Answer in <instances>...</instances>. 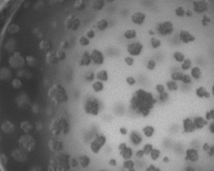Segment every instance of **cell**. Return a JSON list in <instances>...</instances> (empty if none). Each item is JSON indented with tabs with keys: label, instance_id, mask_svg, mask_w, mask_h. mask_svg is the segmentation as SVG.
Listing matches in <instances>:
<instances>
[{
	"label": "cell",
	"instance_id": "obj_1",
	"mask_svg": "<svg viewBox=\"0 0 214 171\" xmlns=\"http://www.w3.org/2000/svg\"><path fill=\"white\" fill-rule=\"evenodd\" d=\"M156 31L161 36H169L173 32V25H172L171 22H167L166 20V22L158 24Z\"/></svg>",
	"mask_w": 214,
	"mask_h": 171
},
{
	"label": "cell",
	"instance_id": "obj_2",
	"mask_svg": "<svg viewBox=\"0 0 214 171\" xmlns=\"http://www.w3.org/2000/svg\"><path fill=\"white\" fill-rule=\"evenodd\" d=\"M193 7H194L195 12L203 14V12L207 11L209 8V2H208V0H195L193 2Z\"/></svg>",
	"mask_w": 214,
	"mask_h": 171
},
{
	"label": "cell",
	"instance_id": "obj_3",
	"mask_svg": "<svg viewBox=\"0 0 214 171\" xmlns=\"http://www.w3.org/2000/svg\"><path fill=\"white\" fill-rule=\"evenodd\" d=\"M182 130L184 133L185 134H193L194 131L197 130V128L195 125V122H194V119L192 118H185L182 120Z\"/></svg>",
	"mask_w": 214,
	"mask_h": 171
},
{
	"label": "cell",
	"instance_id": "obj_4",
	"mask_svg": "<svg viewBox=\"0 0 214 171\" xmlns=\"http://www.w3.org/2000/svg\"><path fill=\"white\" fill-rule=\"evenodd\" d=\"M128 53L130 54L131 56H139L143 50V45L139 42H134V43H131L128 44Z\"/></svg>",
	"mask_w": 214,
	"mask_h": 171
},
{
	"label": "cell",
	"instance_id": "obj_5",
	"mask_svg": "<svg viewBox=\"0 0 214 171\" xmlns=\"http://www.w3.org/2000/svg\"><path fill=\"white\" fill-rule=\"evenodd\" d=\"M90 56H91V60L94 62L95 64H97V65H101V64L104 63L105 57H104V54H103L101 51L97 50V49H94L91 52V54H90Z\"/></svg>",
	"mask_w": 214,
	"mask_h": 171
},
{
	"label": "cell",
	"instance_id": "obj_6",
	"mask_svg": "<svg viewBox=\"0 0 214 171\" xmlns=\"http://www.w3.org/2000/svg\"><path fill=\"white\" fill-rule=\"evenodd\" d=\"M80 25H81V22L78 17L74 16V15H71L69 17H68L65 20V26L68 28H71L73 31H76L77 28H79Z\"/></svg>",
	"mask_w": 214,
	"mask_h": 171
},
{
	"label": "cell",
	"instance_id": "obj_7",
	"mask_svg": "<svg viewBox=\"0 0 214 171\" xmlns=\"http://www.w3.org/2000/svg\"><path fill=\"white\" fill-rule=\"evenodd\" d=\"M179 40L185 44H189V43L194 42L196 40V37L192 33L188 32V31H185V30H182L179 32Z\"/></svg>",
	"mask_w": 214,
	"mask_h": 171
},
{
	"label": "cell",
	"instance_id": "obj_8",
	"mask_svg": "<svg viewBox=\"0 0 214 171\" xmlns=\"http://www.w3.org/2000/svg\"><path fill=\"white\" fill-rule=\"evenodd\" d=\"M199 152L196 149H193V148H190L185 151V160L191 162H197L199 160Z\"/></svg>",
	"mask_w": 214,
	"mask_h": 171
},
{
	"label": "cell",
	"instance_id": "obj_9",
	"mask_svg": "<svg viewBox=\"0 0 214 171\" xmlns=\"http://www.w3.org/2000/svg\"><path fill=\"white\" fill-rule=\"evenodd\" d=\"M146 20V14L144 12L138 11L131 15V22L136 25H142Z\"/></svg>",
	"mask_w": 214,
	"mask_h": 171
},
{
	"label": "cell",
	"instance_id": "obj_10",
	"mask_svg": "<svg viewBox=\"0 0 214 171\" xmlns=\"http://www.w3.org/2000/svg\"><path fill=\"white\" fill-rule=\"evenodd\" d=\"M194 122L197 129H203L207 125L208 120L205 117H202V116H197V117L194 118Z\"/></svg>",
	"mask_w": 214,
	"mask_h": 171
},
{
	"label": "cell",
	"instance_id": "obj_11",
	"mask_svg": "<svg viewBox=\"0 0 214 171\" xmlns=\"http://www.w3.org/2000/svg\"><path fill=\"white\" fill-rule=\"evenodd\" d=\"M196 95H197V97L201 98V99H208L211 94L204 87H199L196 89Z\"/></svg>",
	"mask_w": 214,
	"mask_h": 171
},
{
	"label": "cell",
	"instance_id": "obj_12",
	"mask_svg": "<svg viewBox=\"0 0 214 171\" xmlns=\"http://www.w3.org/2000/svg\"><path fill=\"white\" fill-rule=\"evenodd\" d=\"M94 77L95 79H97L98 81H101V82H107L108 81V72L106 70H104V69H102V70H99L97 72L96 74H94Z\"/></svg>",
	"mask_w": 214,
	"mask_h": 171
},
{
	"label": "cell",
	"instance_id": "obj_13",
	"mask_svg": "<svg viewBox=\"0 0 214 171\" xmlns=\"http://www.w3.org/2000/svg\"><path fill=\"white\" fill-rule=\"evenodd\" d=\"M105 0H91V7L95 10H100L103 8Z\"/></svg>",
	"mask_w": 214,
	"mask_h": 171
},
{
	"label": "cell",
	"instance_id": "obj_14",
	"mask_svg": "<svg viewBox=\"0 0 214 171\" xmlns=\"http://www.w3.org/2000/svg\"><path fill=\"white\" fill-rule=\"evenodd\" d=\"M191 76L194 77L196 80H199L201 76H202V70H201L200 67L194 66L191 68Z\"/></svg>",
	"mask_w": 214,
	"mask_h": 171
},
{
	"label": "cell",
	"instance_id": "obj_15",
	"mask_svg": "<svg viewBox=\"0 0 214 171\" xmlns=\"http://www.w3.org/2000/svg\"><path fill=\"white\" fill-rule=\"evenodd\" d=\"M166 87H167V89H168L169 91H171V92H174V91H176L177 89H179V86H177L176 82L172 81V80L166 82Z\"/></svg>",
	"mask_w": 214,
	"mask_h": 171
},
{
	"label": "cell",
	"instance_id": "obj_16",
	"mask_svg": "<svg viewBox=\"0 0 214 171\" xmlns=\"http://www.w3.org/2000/svg\"><path fill=\"white\" fill-rule=\"evenodd\" d=\"M137 36V32L134 28H128L125 32V37L128 39V40H131V39H134Z\"/></svg>",
	"mask_w": 214,
	"mask_h": 171
},
{
	"label": "cell",
	"instance_id": "obj_17",
	"mask_svg": "<svg viewBox=\"0 0 214 171\" xmlns=\"http://www.w3.org/2000/svg\"><path fill=\"white\" fill-rule=\"evenodd\" d=\"M182 76H184V74H182V72H179V71H174L171 74V80L172 81H175V82L182 81Z\"/></svg>",
	"mask_w": 214,
	"mask_h": 171
},
{
	"label": "cell",
	"instance_id": "obj_18",
	"mask_svg": "<svg viewBox=\"0 0 214 171\" xmlns=\"http://www.w3.org/2000/svg\"><path fill=\"white\" fill-rule=\"evenodd\" d=\"M173 58L177 62H182L185 59V54L182 52H180V51H176V52L173 53Z\"/></svg>",
	"mask_w": 214,
	"mask_h": 171
},
{
	"label": "cell",
	"instance_id": "obj_19",
	"mask_svg": "<svg viewBox=\"0 0 214 171\" xmlns=\"http://www.w3.org/2000/svg\"><path fill=\"white\" fill-rule=\"evenodd\" d=\"M107 26H108V22L106 20H98V22H97V25H96V27L98 30H105V28H107Z\"/></svg>",
	"mask_w": 214,
	"mask_h": 171
},
{
	"label": "cell",
	"instance_id": "obj_20",
	"mask_svg": "<svg viewBox=\"0 0 214 171\" xmlns=\"http://www.w3.org/2000/svg\"><path fill=\"white\" fill-rule=\"evenodd\" d=\"M192 60L191 59H188L185 58L184 61L182 62V68L185 69V70H188V69H190L191 67H192Z\"/></svg>",
	"mask_w": 214,
	"mask_h": 171
},
{
	"label": "cell",
	"instance_id": "obj_21",
	"mask_svg": "<svg viewBox=\"0 0 214 171\" xmlns=\"http://www.w3.org/2000/svg\"><path fill=\"white\" fill-rule=\"evenodd\" d=\"M151 45L154 49L159 48L161 46V40L158 38H155V37L151 38Z\"/></svg>",
	"mask_w": 214,
	"mask_h": 171
},
{
	"label": "cell",
	"instance_id": "obj_22",
	"mask_svg": "<svg viewBox=\"0 0 214 171\" xmlns=\"http://www.w3.org/2000/svg\"><path fill=\"white\" fill-rule=\"evenodd\" d=\"M211 16L208 14H204V16H203V19H202V25L204 26V27H207V26H209L210 25V22H211Z\"/></svg>",
	"mask_w": 214,
	"mask_h": 171
},
{
	"label": "cell",
	"instance_id": "obj_23",
	"mask_svg": "<svg viewBox=\"0 0 214 171\" xmlns=\"http://www.w3.org/2000/svg\"><path fill=\"white\" fill-rule=\"evenodd\" d=\"M174 12H175V14H176L177 16H179V17L185 16V9L182 6L176 7V8H175V10H174Z\"/></svg>",
	"mask_w": 214,
	"mask_h": 171
},
{
	"label": "cell",
	"instance_id": "obj_24",
	"mask_svg": "<svg viewBox=\"0 0 214 171\" xmlns=\"http://www.w3.org/2000/svg\"><path fill=\"white\" fill-rule=\"evenodd\" d=\"M79 43H80V45H82V46H88L90 43V40L87 36H82L79 40Z\"/></svg>",
	"mask_w": 214,
	"mask_h": 171
},
{
	"label": "cell",
	"instance_id": "obj_25",
	"mask_svg": "<svg viewBox=\"0 0 214 171\" xmlns=\"http://www.w3.org/2000/svg\"><path fill=\"white\" fill-rule=\"evenodd\" d=\"M205 118L207 119L208 121L209 120H214V109H211L209 111L205 113Z\"/></svg>",
	"mask_w": 214,
	"mask_h": 171
},
{
	"label": "cell",
	"instance_id": "obj_26",
	"mask_svg": "<svg viewBox=\"0 0 214 171\" xmlns=\"http://www.w3.org/2000/svg\"><path fill=\"white\" fill-rule=\"evenodd\" d=\"M182 82H184V84H191V82H192V77H191L190 74H184Z\"/></svg>",
	"mask_w": 214,
	"mask_h": 171
},
{
	"label": "cell",
	"instance_id": "obj_27",
	"mask_svg": "<svg viewBox=\"0 0 214 171\" xmlns=\"http://www.w3.org/2000/svg\"><path fill=\"white\" fill-rule=\"evenodd\" d=\"M158 100L161 101V102H165L166 100H168V95H167L165 92L161 93V94H159L158 96Z\"/></svg>",
	"mask_w": 214,
	"mask_h": 171
},
{
	"label": "cell",
	"instance_id": "obj_28",
	"mask_svg": "<svg viewBox=\"0 0 214 171\" xmlns=\"http://www.w3.org/2000/svg\"><path fill=\"white\" fill-rule=\"evenodd\" d=\"M155 66H156L155 61L152 60V59L147 62V68H148V69H154V68H155Z\"/></svg>",
	"mask_w": 214,
	"mask_h": 171
},
{
	"label": "cell",
	"instance_id": "obj_29",
	"mask_svg": "<svg viewBox=\"0 0 214 171\" xmlns=\"http://www.w3.org/2000/svg\"><path fill=\"white\" fill-rule=\"evenodd\" d=\"M127 82L130 86H134L136 84V79L133 76H128V77H127Z\"/></svg>",
	"mask_w": 214,
	"mask_h": 171
},
{
	"label": "cell",
	"instance_id": "obj_30",
	"mask_svg": "<svg viewBox=\"0 0 214 171\" xmlns=\"http://www.w3.org/2000/svg\"><path fill=\"white\" fill-rule=\"evenodd\" d=\"M156 91L159 93V94H161V93H163L164 91H165V88H164L163 85H157L156 86Z\"/></svg>",
	"mask_w": 214,
	"mask_h": 171
},
{
	"label": "cell",
	"instance_id": "obj_31",
	"mask_svg": "<svg viewBox=\"0 0 214 171\" xmlns=\"http://www.w3.org/2000/svg\"><path fill=\"white\" fill-rule=\"evenodd\" d=\"M209 130H210V133L211 134H214V122H212L210 124V126H209Z\"/></svg>",
	"mask_w": 214,
	"mask_h": 171
},
{
	"label": "cell",
	"instance_id": "obj_32",
	"mask_svg": "<svg viewBox=\"0 0 214 171\" xmlns=\"http://www.w3.org/2000/svg\"><path fill=\"white\" fill-rule=\"evenodd\" d=\"M209 155H210V156H214V146L211 147V149H210V151H209Z\"/></svg>",
	"mask_w": 214,
	"mask_h": 171
},
{
	"label": "cell",
	"instance_id": "obj_33",
	"mask_svg": "<svg viewBox=\"0 0 214 171\" xmlns=\"http://www.w3.org/2000/svg\"><path fill=\"white\" fill-rule=\"evenodd\" d=\"M185 14L188 15V16H192L193 14H192V11L191 10H188V11H185Z\"/></svg>",
	"mask_w": 214,
	"mask_h": 171
},
{
	"label": "cell",
	"instance_id": "obj_34",
	"mask_svg": "<svg viewBox=\"0 0 214 171\" xmlns=\"http://www.w3.org/2000/svg\"><path fill=\"white\" fill-rule=\"evenodd\" d=\"M212 94L214 95V85L212 86Z\"/></svg>",
	"mask_w": 214,
	"mask_h": 171
},
{
	"label": "cell",
	"instance_id": "obj_35",
	"mask_svg": "<svg viewBox=\"0 0 214 171\" xmlns=\"http://www.w3.org/2000/svg\"><path fill=\"white\" fill-rule=\"evenodd\" d=\"M211 171H213V170H211Z\"/></svg>",
	"mask_w": 214,
	"mask_h": 171
}]
</instances>
